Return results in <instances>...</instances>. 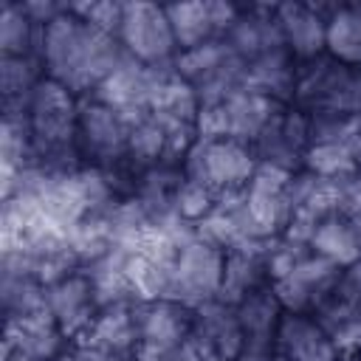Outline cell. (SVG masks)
Returning <instances> with one entry per match:
<instances>
[{"mask_svg": "<svg viewBox=\"0 0 361 361\" xmlns=\"http://www.w3.org/2000/svg\"><path fill=\"white\" fill-rule=\"evenodd\" d=\"M130 54L118 37L93 28L68 8L45 25L42 34V68L45 76L68 87L73 96H90Z\"/></svg>", "mask_w": 361, "mask_h": 361, "instance_id": "6da1fadb", "label": "cell"}, {"mask_svg": "<svg viewBox=\"0 0 361 361\" xmlns=\"http://www.w3.org/2000/svg\"><path fill=\"white\" fill-rule=\"evenodd\" d=\"M175 71L195 90L200 104H223L245 79V62L223 39L180 51L175 56Z\"/></svg>", "mask_w": 361, "mask_h": 361, "instance_id": "7a4b0ae2", "label": "cell"}, {"mask_svg": "<svg viewBox=\"0 0 361 361\" xmlns=\"http://www.w3.org/2000/svg\"><path fill=\"white\" fill-rule=\"evenodd\" d=\"M223 262H226V248L200 237L195 228V234L178 248L172 259L166 299H175L192 310L203 302L217 299L223 285Z\"/></svg>", "mask_w": 361, "mask_h": 361, "instance_id": "3957f363", "label": "cell"}, {"mask_svg": "<svg viewBox=\"0 0 361 361\" xmlns=\"http://www.w3.org/2000/svg\"><path fill=\"white\" fill-rule=\"evenodd\" d=\"M358 79H361L358 71L336 62L327 54H322L316 59H307V62H296L293 104L307 116H313V113L353 116Z\"/></svg>", "mask_w": 361, "mask_h": 361, "instance_id": "277c9868", "label": "cell"}, {"mask_svg": "<svg viewBox=\"0 0 361 361\" xmlns=\"http://www.w3.org/2000/svg\"><path fill=\"white\" fill-rule=\"evenodd\" d=\"M259 161L248 144L234 138L220 141H195L183 158V175L209 186L217 197L226 192H240L254 178Z\"/></svg>", "mask_w": 361, "mask_h": 361, "instance_id": "5b68a950", "label": "cell"}, {"mask_svg": "<svg viewBox=\"0 0 361 361\" xmlns=\"http://www.w3.org/2000/svg\"><path fill=\"white\" fill-rule=\"evenodd\" d=\"M130 127L133 121L113 110L110 104L85 96L79 99V127H76V149L85 166L99 172L121 164L130 149Z\"/></svg>", "mask_w": 361, "mask_h": 361, "instance_id": "8992f818", "label": "cell"}, {"mask_svg": "<svg viewBox=\"0 0 361 361\" xmlns=\"http://www.w3.org/2000/svg\"><path fill=\"white\" fill-rule=\"evenodd\" d=\"M118 42L141 65H169L178 56V42L166 8L158 3H144V0L124 3Z\"/></svg>", "mask_w": 361, "mask_h": 361, "instance_id": "52a82bcc", "label": "cell"}, {"mask_svg": "<svg viewBox=\"0 0 361 361\" xmlns=\"http://www.w3.org/2000/svg\"><path fill=\"white\" fill-rule=\"evenodd\" d=\"M192 333V307L175 299L138 302L135 361H166Z\"/></svg>", "mask_w": 361, "mask_h": 361, "instance_id": "ba28073f", "label": "cell"}, {"mask_svg": "<svg viewBox=\"0 0 361 361\" xmlns=\"http://www.w3.org/2000/svg\"><path fill=\"white\" fill-rule=\"evenodd\" d=\"M310 147V121L296 104H285L274 113L265 130L251 144L259 164L279 166L285 172H299L305 166V152Z\"/></svg>", "mask_w": 361, "mask_h": 361, "instance_id": "9c48e42d", "label": "cell"}, {"mask_svg": "<svg viewBox=\"0 0 361 361\" xmlns=\"http://www.w3.org/2000/svg\"><path fill=\"white\" fill-rule=\"evenodd\" d=\"M344 268L319 257V254H307L299 265H293L285 276L274 279L271 288L279 299V305L285 307V313H305L310 316L336 288L341 279Z\"/></svg>", "mask_w": 361, "mask_h": 361, "instance_id": "30bf717a", "label": "cell"}, {"mask_svg": "<svg viewBox=\"0 0 361 361\" xmlns=\"http://www.w3.org/2000/svg\"><path fill=\"white\" fill-rule=\"evenodd\" d=\"M290 175L293 172H285L279 166L259 164L254 178L243 189L245 214H248L251 228H254V234L259 240L279 237L285 231V226H288V214H290V203H288Z\"/></svg>", "mask_w": 361, "mask_h": 361, "instance_id": "8fae6325", "label": "cell"}, {"mask_svg": "<svg viewBox=\"0 0 361 361\" xmlns=\"http://www.w3.org/2000/svg\"><path fill=\"white\" fill-rule=\"evenodd\" d=\"M164 8H166V17H169L175 42H178V54L200 48V45L214 42V39H223L240 17V6L231 3V0L169 3Z\"/></svg>", "mask_w": 361, "mask_h": 361, "instance_id": "7c38bea8", "label": "cell"}, {"mask_svg": "<svg viewBox=\"0 0 361 361\" xmlns=\"http://www.w3.org/2000/svg\"><path fill=\"white\" fill-rule=\"evenodd\" d=\"M99 310H102V305L96 299L93 282L85 268L48 285V313L56 319V324L73 344H79L85 338V333L90 330Z\"/></svg>", "mask_w": 361, "mask_h": 361, "instance_id": "4fadbf2b", "label": "cell"}, {"mask_svg": "<svg viewBox=\"0 0 361 361\" xmlns=\"http://www.w3.org/2000/svg\"><path fill=\"white\" fill-rule=\"evenodd\" d=\"M271 240H245L234 243L226 248V262H223V285L220 296L228 305H240L248 293L268 288L271 285V268H268V251Z\"/></svg>", "mask_w": 361, "mask_h": 361, "instance_id": "5bb4252c", "label": "cell"}, {"mask_svg": "<svg viewBox=\"0 0 361 361\" xmlns=\"http://www.w3.org/2000/svg\"><path fill=\"white\" fill-rule=\"evenodd\" d=\"M333 6H313V3H279L276 23L285 39V48L296 62H307L324 54L327 37V14Z\"/></svg>", "mask_w": 361, "mask_h": 361, "instance_id": "9a60e30c", "label": "cell"}, {"mask_svg": "<svg viewBox=\"0 0 361 361\" xmlns=\"http://www.w3.org/2000/svg\"><path fill=\"white\" fill-rule=\"evenodd\" d=\"M73 341L62 333L56 319L45 313L6 319V350L3 353H20L28 361H51L62 353H68Z\"/></svg>", "mask_w": 361, "mask_h": 361, "instance_id": "2e32d148", "label": "cell"}, {"mask_svg": "<svg viewBox=\"0 0 361 361\" xmlns=\"http://www.w3.org/2000/svg\"><path fill=\"white\" fill-rule=\"evenodd\" d=\"M79 347H93L102 353L124 355L135 361V347H138V299L127 302H113L99 310L93 319L90 330L79 341Z\"/></svg>", "mask_w": 361, "mask_h": 361, "instance_id": "e0dca14e", "label": "cell"}, {"mask_svg": "<svg viewBox=\"0 0 361 361\" xmlns=\"http://www.w3.org/2000/svg\"><path fill=\"white\" fill-rule=\"evenodd\" d=\"M189 338H195L203 353H220V355L237 358L243 353V327H240L237 307L223 299L197 305L192 310Z\"/></svg>", "mask_w": 361, "mask_h": 361, "instance_id": "ac0fdd59", "label": "cell"}, {"mask_svg": "<svg viewBox=\"0 0 361 361\" xmlns=\"http://www.w3.org/2000/svg\"><path fill=\"white\" fill-rule=\"evenodd\" d=\"M223 42L243 62H251L268 51L285 48V39L276 23V6H240V17L228 28Z\"/></svg>", "mask_w": 361, "mask_h": 361, "instance_id": "d6986e66", "label": "cell"}, {"mask_svg": "<svg viewBox=\"0 0 361 361\" xmlns=\"http://www.w3.org/2000/svg\"><path fill=\"white\" fill-rule=\"evenodd\" d=\"M276 350L285 361H338V347L333 338L305 313H285L276 333Z\"/></svg>", "mask_w": 361, "mask_h": 361, "instance_id": "ffe728a7", "label": "cell"}, {"mask_svg": "<svg viewBox=\"0 0 361 361\" xmlns=\"http://www.w3.org/2000/svg\"><path fill=\"white\" fill-rule=\"evenodd\" d=\"M234 307H237L240 327H243V350L276 347V333H279V322L285 316V307L279 305L271 285L248 293Z\"/></svg>", "mask_w": 361, "mask_h": 361, "instance_id": "44dd1931", "label": "cell"}, {"mask_svg": "<svg viewBox=\"0 0 361 361\" xmlns=\"http://www.w3.org/2000/svg\"><path fill=\"white\" fill-rule=\"evenodd\" d=\"M245 90L271 96L282 104H293V90H296V59L290 56L288 48L268 51L251 62H245Z\"/></svg>", "mask_w": 361, "mask_h": 361, "instance_id": "7402d4cb", "label": "cell"}, {"mask_svg": "<svg viewBox=\"0 0 361 361\" xmlns=\"http://www.w3.org/2000/svg\"><path fill=\"white\" fill-rule=\"evenodd\" d=\"M223 104H226V116H228V138L248 144V147L257 141V135L274 118V113L279 107H285L282 102L262 96V93H254V90H245V87L231 93Z\"/></svg>", "mask_w": 361, "mask_h": 361, "instance_id": "603a6c76", "label": "cell"}, {"mask_svg": "<svg viewBox=\"0 0 361 361\" xmlns=\"http://www.w3.org/2000/svg\"><path fill=\"white\" fill-rule=\"evenodd\" d=\"M324 54L353 71H361V6L358 3L333 6V11L327 14Z\"/></svg>", "mask_w": 361, "mask_h": 361, "instance_id": "cb8c5ba5", "label": "cell"}, {"mask_svg": "<svg viewBox=\"0 0 361 361\" xmlns=\"http://www.w3.org/2000/svg\"><path fill=\"white\" fill-rule=\"evenodd\" d=\"M42 34H45V25H37L20 3L3 0V6H0V56L39 59L42 56Z\"/></svg>", "mask_w": 361, "mask_h": 361, "instance_id": "d4e9b609", "label": "cell"}, {"mask_svg": "<svg viewBox=\"0 0 361 361\" xmlns=\"http://www.w3.org/2000/svg\"><path fill=\"white\" fill-rule=\"evenodd\" d=\"M0 302L6 319L34 316L48 310V288L31 274L0 262Z\"/></svg>", "mask_w": 361, "mask_h": 361, "instance_id": "484cf974", "label": "cell"}, {"mask_svg": "<svg viewBox=\"0 0 361 361\" xmlns=\"http://www.w3.org/2000/svg\"><path fill=\"white\" fill-rule=\"evenodd\" d=\"M310 316L333 338L338 353H355V347L361 344V313L347 296L333 290Z\"/></svg>", "mask_w": 361, "mask_h": 361, "instance_id": "4316f807", "label": "cell"}, {"mask_svg": "<svg viewBox=\"0 0 361 361\" xmlns=\"http://www.w3.org/2000/svg\"><path fill=\"white\" fill-rule=\"evenodd\" d=\"M45 79L39 59L0 56V96L3 107H28L37 85Z\"/></svg>", "mask_w": 361, "mask_h": 361, "instance_id": "83f0119b", "label": "cell"}, {"mask_svg": "<svg viewBox=\"0 0 361 361\" xmlns=\"http://www.w3.org/2000/svg\"><path fill=\"white\" fill-rule=\"evenodd\" d=\"M310 251L336 262V265H341V268H350L353 262L361 259L355 234H353L344 214H333L316 228V234L310 237Z\"/></svg>", "mask_w": 361, "mask_h": 361, "instance_id": "f1b7e54d", "label": "cell"}, {"mask_svg": "<svg viewBox=\"0 0 361 361\" xmlns=\"http://www.w3.org/2000/svg\"><path fill=\"white\" fill-rule=\"evenodd\" d=\"M307 172L327 178V180H353L358 175V164L353 158V149L347 141H330V144H310L305 152Z\"/></svg>", "mask_w": 361, "mask_h": 361, "instance_id": "f546056e", "label": "cell"}, {"mask_svg": "<svg viewBox=\"0 0 361 361\" xmlns=\"http://www.w3.org/2000/svg\"><path fill=\"white\" fill-rule=\"evenodd\" d=\"M214 203H217V195L192 178H183V183L175 195V212L189 226H197L200 220H206L209 212L214 209Z\"/></svg>", "mask_w": 361, "mask_h": 361, "instance_id": "4dcf8cb0", "label": "cell"}, {"mask_svg": "<svg viewBox=\"0 0 361 361\" xmlns=\"http://www.w3.org/2000/svg\"><path fill=\"white\" fill-rule=\"evenodd\" d=\"M71 11L76 17H82L85 23H90L99 31H107L113 37H118L121 28V14H124V3H113V0H90V3H71Z\"/></svg>", "mask_w": 361, "mask_h": 361, "instance_id": "1f68e13d", "label": "cell"}, {"mask_svg": "<svg viewBox=\"0 0 361 361\" xmlns=\"http://www.w3.org/2000/svg\"><path fill=\"white\" fill-rule=\"evenodd\" d=\"M200 355H203V350L197 347V341L195 338H186L166 361H200Z\"/></svg>", "mask_w": 361, "mask_h": 361, "instance_id": "d6a6232c", "label": "cell"}, {"mask_svg": "<svg viewBox=\"0 0 361 361\" xmlns=\"http://www.w3.org/2000/svg\"><path fill=\"white\" fill-rule=\"evenodd\" d=\"M237 361H285V355L276 347H268V350H243L237 355Z\"/></svg>", "mask_w": 361, "mask_h": 361, "instance_id": "836d02e7", "label": "cell"}, {"mask_svg": "<svg viewBox=\"0 0 361 361\" xmlns=\"http://www.w3.org/2000/svg\"><path fill=\"white\" fill-rule=\"evenodd\" d=\"M76 347V355L79 361H133V358H124V355H113V353H102V350H93V347Z\"/></svg>", "mask_w": 361, "mask_h": 361, "instance_id": "e575fe53", "label": "cell"}, {"mask_svg": "<svg viewBox=\"0 0 361 361\" xmlns=\"http://www.w3.org/2000/svg\"><path fill=\"white\" fill-rule=\"evenodd\" d=\"M350 149H353V158H355L358 172H361V121H358V130H355L353 138H350Z\"/></svg>", "mask_w": 361, "mask_h": 361, "instance_id": "d590c367", "label": "cell"}, {"mask_svg": "<svg viewBox=\"0 0 361 361\" xmlns=\"http://www.w3.org/2000/svg\"><path fill=\"white\" fill-rule=\"evenodd\" d=\"M200 361H237V358H228V355H220V353H203Z\"/></svg>", "mask_w": 361, "mask_h": 361, "instance_id": "8d00e7d4", "label": "cell"}, {"mask_svg": "<svg viewBox=\"0 0 361 361\" xmlns=\"http://www.w3.org/2000/svg\"><path fill=\"white\" fill-rule=\"evenodd\" d=\"M51 361H79V355H76V347H71L68 353H62V355H56V358H51Z\"/></svg>", "mask_w": 361, "mask_h": 361, "instance_id": "74e56055", "label": "cell"}, {"mask_svg": "<svg viewBox=\"0 0 361 361\" xmlns=\"http://www.w3.org/2000/svg\"><path fill=\"white\" fill-rule=\"evenodd\" d=\"M3 361H28V358L20 353H3Z\"/></svg>", "mask_w": 361, "mask_h": 361, "instance_id": "f35d334b", "label": "cell"}, {"mask_svg": "<svg viewBox=\"0 0 361 361\" xmlns=\"http://www.w3.org/2000/svg\"><path fill=\"white\" fill-rule=\"evenodd\" d=\"M338 361H361V358H358V353H341Z\"/></svg>", "mask_w": 361, "mask_h": 361, "instance_id": "ab89813d", "label": "cell"}, {"mask_svg": "<svg viewBox=\"0 0 361 361\" xmlns=\"http://www.w3.org/2000/svg\"><path fill=\"white\" fill-rule=\"evenodd\" d=\"M355 353H358V358H361V344H358V347H355Z\"/></svg>", "mask_w": 361, "mask_h": 361, "instance_id": "60d3db41", "label": "cell"}]
</instances>
